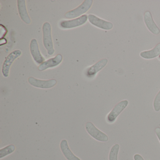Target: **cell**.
Segmentation results:
<instances>
[{"label":"cell","instance_id":"cell-1","mask_svg":"<svg viewBox=\"0 0 160 160\" xmlns=\"http://www.w3.org/2000/svg\"><path fill=\"white\" fill-rule=\"evenodd\" d=\"M43 42L44 46L47 50L48 55H53L55 53L51 35V26L50 23L45 22L42 27Z\"/></svg>","mask_w":160,"mask_h":160},{"label":"cell","instance_id":"cell-2","mask_svg":"<svg viewBox=\"0 0 160 160\" xmlns=\"http://www.w3.org/2000/svg\"><path fill=\"white\" fill-rule=\"evenodd\" d=\"M92 0H85L79 6L66 13L65 17L69 19L76 18L82 15L88 11L92 4Z\"/></svg>","mask_w":160,"mask_h":160},{"label":"cell","instance_id":"cell-3","mask_svg":"<svg viewBox=\"0 0 160 160\" xmlns=\"http://www.w3.org/2000/svg\"><path fill=\"white\" fill-rule=\"evenodd\" d=\"M85 128L89 135L95 140L103 142L108 141V136L99 130L92 122H87L85 125Z\"/></svg>","mask_w":160,"mask_h":160},{"label":"cell","instance_id":"cell-4","mask_svg":"<svg viewBox=\"0 0 160 160\" xmlns=\"http://www.w3.org/2000/svg\"><path fill=\"white\" fill-rule=\"evenodd\" d=\"M128 103L129 102L126 100L121 101L118 103L108 115L107 117L108 122L110 123H113L120 113L127 107Z\"/></svg>","mask_w":160,"mask_h":160},{"label":"cell","instance_id":"cell-5","mask_svg":"<svg viewBox=\"0 0 160 160\" xmlns=\"http://www.w3.org/2000/svg\"><path fill=\"white\" fill-rule=\"evenodd\" d=\"M22 52L20 50H16L11 52L3 62L2 67V73L5 78L8 77L10 68L13 62L21 56Z\"/></svg>","mask_w":160,"mask_h":160},{"label":"cell","instance_id":"cell-6","mask_svg":"<svg viewBox=\"0 0 160 160\" xmlns=\"http://www.w3.org/2000/svg\"><path fill=\"white\" fill-rule=\"evenodd\" d=\"M28 83L32 87L42 89H49L55 87L57 81L55 79L49 80H41L33 77L29 78Z\"/></svg>","mask_w":160,"mask_h":160},{"label":"cell","instance_id":"cell-7","mask_svg":"<svg viewBox=\"0 0 160 160\" xmlns=\"http://www.w3.org/2000/svg\"><path fill=\"white\" fill-rule=\"evenodd\" d=\"M88 16L83 15L80 17L70 20H62L60 23L61 28L63 29H71L80 27L87 22Z\"/></svg>","mask_w":160,"mask_h":160},{"label":"cell","instance_id":"cell-8","mask_svg":"<svg viewBox=\"0 0 160 160\" xmlns=\"http://www.w3.org/2000/svg\"><path fill=\"white\" fill-rule=\"evenodd\" d=\"M88 19L91 24L99 28L104 30H110L113 28V25L111 22L101 19L94 15H89Z\"/></svg>","mask_w":160,"mask_h":160},{"label":"cell","instance_id":"cell-9","mask_svg":"<svg viewBox=\"0 0 160 160\" xmlns=\"http://www.w3.org/2000/svg\"><path fill=\"white\" fill-rule=\"evenodd\" d=\"M31 54L35 62L38 64H42L44 62L45 58L40 52L37 40L33 39L31 41L30 44Z\"/></svg>","mask_w":160,"mask_h":160},{"label":"cell","instance_id":"cell-10","mask_svg":"<svg viewBox=\"0 0 160 160\" xmlns=\"http://www.w3.org/2000/svg\"><path fill=\"white\" fill-rule=\"evenodd\" d=\"M144 21L147 28L151 33L154 35H158L160 33V29L153 20L149 11H147L144 13Z\"/></svg>","mask_w":160,"mask_h":160},{"label":"cell","instance_id":"cell-11","mask_svg":"<svg viewBox=\"0 0 160 160\" xmlns=\"http://www.w3.org/2000/svg\"><path fill=\"white\" fill-rule=\"evenodd\" d=\"M108 60L107 59L103 58L97 62L92 66L89 67L86 72V75L88 77L92 78L95 76L96 74L103 69L107 64Z\"/></svg>","mask_w":160,"mask_h":160},{"label":"cell","instance_id":"cell-12","mask_svg":"<svg viewBox=\"0 0 160 160\" xmlns=\"http://www.w3.org/2000/svg\"><path fill=\"white\" fill-rule=\"evenodd\" d=\"M62 61V56L61 54H58L54 58H51L40 64L38 67V70L44 71L48 68L56 67L60 64Z\"/></svg>","mask_w":160,"mask_h":160},{"label":"cell","instance_id":"cell-13","mask_svg":"<svg viewBox=\"0 0 160 160\" xmlns=\"http://www.w3.org/2000/svg\"><path fill=\"white\" fill-rule=\"evenodd\" d=\"M60 147L62 154L67 160H81L72 152L66 139L62 140L60 144Z\"/></svg>","mask_w":160,"mask_h":160},{"label":"cell","instance_id":"cell-14","mask_svg":"<svg viewBox=\"0 0 160 160\" xmlns=\"http://www.w3.org/2000/svg\"><path fill=\"white\" fill-rule=\"evenodd\" d=\"M18 8L19 16L22 21L26 24H30L31 22L30 18L29 16L27 11L26 6V1L25 0H18Z\"/></svg>","mask_w":160,"mask_h":160},{"label":"cell","instance_id":"cell-15","mask_svg":"<svg viewBox=\"0 0 160 160\" xmlns=\"http://www.w3.org/2000/svg\"><path fill=\"white\" fill-rule=\"evenodd\" d=\"M160 55V43L157 44L152 49L146 50L140 53V56L145 59H152Z\"/></svg>","mask_w":160,"mask_h":160},{"label":"cell","instance_id":"cell-16","mask_svg":"<svg viewBox=\"0 0 160 160\" xmlns=\"http://www.w3.org/2000/svg\"><path fill=\"white\" fill-rule=\"evenodd\" d=\"M16 149L15 146L12 144L8 145L0 149V159L13 153Z\"/></svg>","mask_w":160,"mask_h":160},{"label":"cell","instance_id":"cell-17","mask_svg":"<svg viewBox=\"0 0 160 160\" xmlns=\"http://www.w3.org/2000/svg\"><path fill=\"white\" fill-rule=\"evenodd\" d=\"M120 146L116 144L111 148L109 154V160H118V154L119 151Z\"/></svg>","mask_w":160,"mask_h":160},{"label":"cell","instance_id":"cell-18","mask_svg":"<svg viewBox=\"0 0 160 160\" xmlns=\"http://www.w3.org/2000/svg\"><path fill=\"white\" fill-rule=\"evenodd\" d=\"M153 108L156 112H159L160 110V90L158 92L153 100Z\"/></svg>","mask_w":160,"mask_h":160},{"label":"cell","instance_id":"cell-19","mask_svg":"<svg viewBox=\"0 0 160 160\" xmlns=\"http://www.w3.org/2000/svg\"><path fill=\"white\" fill-rule=\"evenodd\" d=\"M134 160H144L142 156L139 154H135L133 156Z\"/></svg>","mask_w":160,"mask_h":160},{"label":"cell","instance_id":"cell-20","mask_svg":"<svg viewBox=\"0 0 160 160\" xmlns=\"http://www.w3.org/2000/svg\"><path fill=\"white\" fill-rule=\"evenodd\" d=\"M4 32L5 34L7 33V30L5 28V27H3L2 25H1V38L2 37V35H3V32Z\"/></svg>","mask_w":160,"mask_h":160},{"label":"cell","instance_id":"cell-21","mask_svg":"<svg viewBox=\"0 0 160 160\" xmlns=\"http://www.w3.org/2000/svg\"><path fill=\"white\" fill-rule=\"evenodd\" d=\"M155 134L159 139V141L160 142V127H157L155 129Z\"/></svg>","mask_w":160,"mask_h":160},{"label":"cell","instance_id":"cell-22","mask_svg":"<svg viewBox=\"0 0 160 160\" xmlns=\"http://www.w3.org/2000/svg\"><path fill=\"white\" fill-rule=\"evenodd\" d=\"M158 59L160 60V55L159 56V58H158Z\"/></svg>","mask_w":160,"mask_h":160}]
</instances>
